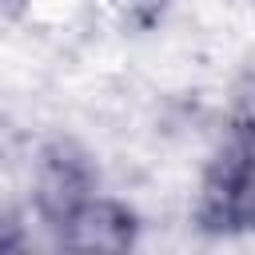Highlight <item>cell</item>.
<instances>
[{
    "mask_svg": "<svg viewBox=\"0 0 255 255\" xmlns=\"http://www.w3.org/2000/svg\"><path fill=\"white\" fill-rule=\"evenodd\" d=\"M139 231H143V219L135 215V207L96 191L52 231V239L68 251H131L139 243Z\"/></svg>",
    "mask_w": 255,
    "mask_h": 255,
    "instance_id": "cell-3",
    "label": "cell"
},
{
    "mask_svg": "<svg viewBox=\"0 0 255 255\" xmlns=\"http://www.w3.org/2000/svg\"><path fill=\"white\" fill-rule=\"evenodd\" d=\"M24 243H28L24 227H20L12 215H0V251H20Z\"/></svg>",
    "mask_w": 255,
    "mask_h": 255,
    "instance_id": "cell-4",
    "label": "cell"
},
{
    "mask_svg": "<svg viewBox=\"0 0 255 255\" xmlns=\"http://www.w3.org/2000/svg\"><path fill=\"white\" fill-rule=\"evenodd\" d=\"M191 223L203 235L231 239L255 227V147H251V120L239 116L223 143L203 163Z\"/></svg>",
    "mask_w": 255,
    "mask_h": 255,
    "instance_id": "cell-1",
    "label": "cell"
},
{
    "mask_svg": "<svg viewBox=\"0 0 255 255\" xmlns=\"http://www.w3.org/2000/svg\"><path fill=\"white\" fill-rule=\"evenodd\" d=\"M100 191V167L88 155V147H80L68 135L48 139L36 151V167H32V207L36 219L56 231L80 203H88Z\"/></svg>",
    "mask_w": 255,
    "mask_h": 255,
    "instance_id": "cell-2",
    "label": "cell"
}]
</instances>
